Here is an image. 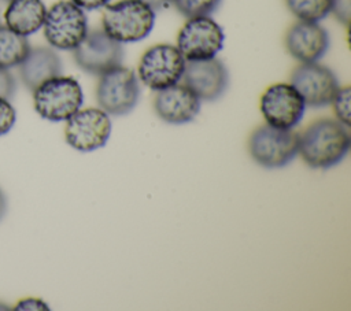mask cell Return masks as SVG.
Returning <instances> with one entry per match:
<instances>
[{
    "label": "cell",
    "instance_id": "obj_3",
    "mask_svg": "<svg viewBox=\"0 0 351 311\" xmlns=\"http://www.w3.org/2000/svg\"><path fill=\"white\" fill-rule=\"evenodd\" d=\"M82 101V88L73 77L56 75L33 90L36 112L52 122L67 121L81 108Z\"/></svg>",
    "mask_w": 351,
    "mask_h": 311
},
{
    "label": "cell",
    "instance_id": "obj_15",
    "mask_svg": "<svg viewBox=\"0 0 351 311\" xmlns=\"http://www.w3.org/2000/svg\"><path fill=\"white\" fill-rule=\"evenodd\" d=\"M154 108L158 116L169 123H186L200 111V99L185 85L174 84L158 90Z\"/></svg>",
    "mask_w": 351,
    "mask_h": 311
},
{
    "label": "cell",
    "instance_id": "obj_19",
    "mask_svg": "<svg viewBox=\"0 0 351 311\" xmlns=\"http://www.w3.org/2000/svg\"><path fill=\"white\" fill-rule=\"evenodd\" d=\"M288 10L299 19L307 22H319L332 7V0H285Z\"/></svg>",
    "mask_w": 351,
    "mask_h": 311
},
{
    "label": "cell",
    "instance_id": "obj_18",
    "mask_svg": "<svg viewBox=\"0 0 351 311\" xmlns=\"http://www.w3.org/2000/svg\"><path fill=\"white\" fill-rule=\"evenodd\" d=\"M29 49L30 45L25 36L0 25V67L10 69L18 66L25 59Z\"/></svg>",
    "mask_w": 351,
    "mask_h": 311
},
{
    "label": "cell",
    "instance_id": "obj_5",
    "mask_svg": "<svg viewBox=\"0 0 351 311\" xmlns=\"http://www.w3.org/2000/svg\"><path fill=\"white\" fill-rule=\"evenodd\" d=\"M299 134L292 129H278L262 125L252 132L248 140L251 158L263 167H284L298 155Z\"/></svg>",
    "mask_w": 351,
    "mask_h": 311
},
{
    "label": "cell",
    "instance_id": "obj_12",
    "mask_svg": "<svg viewBox=\"0 0 351 311\" xmlns=\"http://www.w3.org/2000/svg\"><path fill=\"white\" fill-rule=\"evenodd\" d=\"M291 84L299 92L304 104L313 108L330 104L340 86L335 73L318 62L300 63L291 74Z\"/></svg>",
    "mask_w": 351,
    "mask_h": 311
},
{
    "label": "cell",
    "instance_id": "obj_17",
    "mask_svg": "<svg viewBox=\"0 0 351 311\" xmlns=\"http://www.w3.org/2000/svg\"><path fill=\"white\" fill-rule=\"evenodd\" d=\"M45 14L41 0H10L4 12L5 26L26 37L43 27Z\"/></svg>",
    "mask_w": 351,
    "mask_h": 311
},
{
    "label": "cell",
    "instance_id": "obj_23",
    "mask_svg": "<svg viewBox=\"0 0 351 311\" xmlns=\"http://www.w3.org/2000/svg\"><path fill=\"white\" fill-rule=\"evenodd\" d=\"M330 12H333L339 22L348 26L351 16V0H332Z\"/></svg>",
    "mask_w": 351,
    "mask_h": 311
},
{
    "label": "cell",
    "instance_id": "obj_10",
    "mask_svg": "<svg viewBox=\"0 0 351 311\" xmlns=\"http://www.w3.org/2000/svg\"><path fill=\"white\" fill-rule=\"evenodd\" d=\"M73 58L84 71L92 75H101L122 63L123 47L103 29H95L88 32L84 40L73 49Z\"/></svg>",
    "mask_w": 351,
    "mask_h": 311
},
{
    "label": "cell",
    "instance_id": "obj_1",
    "mask_svg": "<svg viewBox=\"0 0 351 311\" xmlns=\"http://www.w3.org/2000/svg\"><path fill=\"white\" fill-rule=\"evenodd\" d=\"M350 141L347 126L337 119L322 118L299 134L298 153L313 169H329L346 158Z\"/></svg>",
    "mask_w": 351,
    "mask_h": 311
},
{
    "label": "cell",
    "instance_id": "obj_24",
    "mask_svg": "<svg viewBox=\"0 0 351 311\" xmlns=\"http://www.w3.org/2000/svg\"><path fill=\"white\" fill-rule=\"evenodd\" d=\"M15 92V79L8 69L0 67V97L10 100Z\"/></svg>",
    "mask_w": 351,
    "mask_h": 311
},
{
    "label": "cell",
    "instance_id": "obj_9",
    "mask_svg": "<svg viewBox=\"0 0 351 311\" xmlns=\"http://www.w3.org/2000/svg\"><path fill=\"white\" fill-rule=\"evenodd\" d=\"M111 134L110 115L101 108H84L73 114L66 123V142L81 152H90L106 145Z\"/></svg>",
    "mask_w": 351,
    "mask_h": 311
},
{
    "label": "cell",
    "instance_id": "obj_6",
    "mask_svg": "<svg viewBox=\"0 0 351 311\" xmlns=\"http://www.w3.org/2000/svg\"><path fill=\"white\" fill-rule=\"evenodd\" d=\"M99 77L96 100L103 111L119 116L136 107L140 97V85L133 70L119 64Z\"/></svg>",
    "mask_w": 351,
    "mask_h": 311
},
{
    "label": "cell",
    "instance_id": "obj_16",
    "mask_svg": "<svg viewBox=\"0 0 351 311\" xmlns=\"http://www.w3.org/2000/svg\"><path fill=\"white\" fill-rule=\"evenodd\" d=\"M18 66L19 75L30 90H34L47 79L62 74V60L58 53L48 47L30 48Z\"/></svg>",
    "mask_w": 351,
    "mask_h": 311
},
{
    "label": "cell",
    "instance_id": "obj_13",
    "mask_svg": "<svg viewBox=\"0 0 351 311\" xmlns=\"http://www.w3.org/2000/svg\"><path fill=\"white\" fill-rule=\"evenodd\" d=\"M182 79L200 100L206 101L219 99L229 85L228 70L217 58L186 60Z\"/></svg>",
    "mask_w": 351,
    "mask_h": 311
},
{
    "label": "cell",
    "instance_id": "obj_4",
    "mask_svg": "<svg viewBox=\"0 0 351 311\" xmlns=\"http://www.w3.org/2000/svg\"><path fill=\"white\" fill-rule=\"evenodd\" d=\"M43 27L49 45L64 51H73L89 32L85 11L71 0H60L47 10Z\"/></svg>",
    "mask_w": 351,
    "mask_h": 311
},
{
    "label": "cell",
    "instance_id": "obj_29",
    "mask_svg": "<svg viewBox=\"0 0 351 311\" xmlns=\"http://www.w3.org/2000/svg\"><path fill=\"white\" fill-rule=\"evenodd\" d=\"M5 1H10V0H5Z\"/></svg>",
    "mask_w": 351,
    "mask_h": 311
},
{
    "label": "cell",
    "instance_id": "obj_11",
    "mask_svg": "<svg viewBox=\"0 0 351 311\" xmlns=\"http://www.w3.org/2000/svg\"><path fill=\"white\" fill-rule=\"evenodd\" d=\"M306 104L292 84H273L261 97V112L267 125L293 129L303 118Z\"/></svg>",
    "mask_w": 351,
    "mask_h": 311
},
{
    "label": "cell",
    "instance_id": "obj_14",
    "mask_svg": "<svg viewBox=\"0 0 351 311\" xmlns=\"http://www.w3.org/2000/svg\"><path fill=\"white\" fill-rule=\"evenodd\" d=\"M328 32L318 22L299 21L285 34L288 53L300 63L318 62L329 49Z\"/></svg>",
    "mask_w": 351,
    "mask_h": 311
},
{
    "label": "cell",
    "instance_id": "obj_27",
    "mask_svg": "<svg viewBox=\"0 0 351 311\" xmlns=\"http://www.w3.org/2000/svg\"><path fill=\"white\" fill-rule=\"evenodd\" d=\"M145 4H148L154 11L166 8L169 4H171V0H143Z\"/></svg>",
    "mask_w": 351,
    "mask_h": 311
},
{
    "label": "cell",
    "instance_id": "obj_25",
    "mask_svg": "<svg viewBox=\"0 0 351 311\" xmlns=\"http://www.w3.org/2000/svg\"><path fill=\"white\" fill-rule=\"evenodd\" d=\"M14 310H18V311L23 310V311H26V310H49V308H48V306L43 300L27 297V299H23L21 301H18Z\"/></svg>",
    "mask_w": 351,
    "mask_h": 311
},
{
    "label": "cell",
    "instance_id": "obj_8",
    "mask_svg": "<svg viewBox=\"0 0 351 311\" xmlns=\"http://www.w3.org/2000/svg\"><path fill=\"white\" fill-rule=\"evenodd\" d=\"M225 34L222 27L210 16L189 18L177 36V48L185 60L215 58L222 49Z\"/></svg>",
    "mask_w": 351,
    "mask_h": 311
},
{
    "label": "cell",
    "instance_id": "obj_28",
    "mask_svg": "<svg viewBox=\"0 0 351 311\" xmlns=\"http://www.w3.org/2000/svg\"><path fill=\"white\" fill-rule=\"evenodd\" d=\"M5 211H7V200H5V196H4L3 190L0 189V221L3 219Z\"/></svg>",
    "mask_w": 351,
    "mask_h": 311
},
{
    "label": "cell",
    "instance_id": "obj_21",
    "mask_svg": "<svg viewBox=\"0 0 351 311\" xmlns=\"http://www.w3.org/2000/svg\"><path fill=\"white\" fill-rule=\"evenodd\" d=\"M350 99H351V89L348 85L339 86L337 92L335 93L330 104H333V111L339 122L344 126H350Z\"/></svg>",
    "mask_w": 351,
    "mask_h": 311
},
{
    "label": "cell",
    "instance_id": "obj_2",
    "mask_svg": "<svg viewBox=\"0 0 351 311\" xmlns=\"http://www.w3.org/2000/svg\"><path fill=\"white\" fill-rule=\"evenodd\" d=\"M101 25L115 41L137 42L154 29L155 11L143 0H119L106 5Z\"/></svg>",
    "mask_w": 351,
    "mask_h": 311
},
{
    "label": "cell",
    "instance_id": "obj_26",
    "mask_svg": "<svg viewBox=\"0 0 351 311\" xmlns=\"http://www.w3.org/2000/svg\"><path fill=\"white\" fill-rule=\"evenodd\" d=\"M74 4L81 7L82 10H97L106 7L110 0H71Z\"/></svg>",
    "mask_w": 351,
    "mask_h": 311
},
{
    "label": "cell",
    "instance_id": "obj_20",
    "mask_svg": "<svg viewBox=\"0 0 351 311\" xmlns=\"http://www.w3.org/2000/svg\"><path fill=\"white\" fill-rule=\"evenodd\" d=\"M222 0H171L176 10L185 18L210 16L221 5Z\"/></svg>",
    "mask_w": 351,
    "mask_h": 311
},
{
    "label": "cell",
    "instance_id": "obj_22",
    "mask_svg": "<svg viewBox=\"0 0 351 311\" xmlns=\"http://www.w3.org/2000/svg\"><path fill=\"white\" fill-rule=\"evenodd\" d=\"M16 121V112L10 100L0 97V136L8 133Z\"/></svg>",
    "mask_w": 351,
    "mask_h": 311
},
{
    "label": "cell",
    "instance_id": "obj_7",
    "mask_svg": "<svg viewBox=\"0 0 351 311\" xmlns=\"http://www.w3.org/2000/svg\"><path fill=\"white\" fill-rule=\"evenodd\" d=\"M185 64L186 60L176 45L156 44L143 53L138 78L149 89L160 90L182 79Z\"/></svg>",
    "mask_w": 351,
    "mask_h": 311
}]
</instances>
